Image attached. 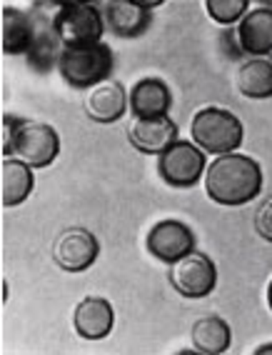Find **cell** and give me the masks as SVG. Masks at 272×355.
<instances>
[{"label": "cell", "mask_w": 272, "mask_h": 355, "mask_svg": "<svg viewBox=\"0 0 272 355\" xmlns=\"http://www.w3.org/2000/svg\"><path fill=\"white\" fill-rule=\"evenodd\" d=\"M205 191L217 205H245L262 191V168L242 153L217 155L205 175Z\"/></svg>", "instance_id": "1"}, {"label": "cell", "mask_w": 272, "mask_h": 355, "mask_svg": "<svg viewBox=\"0 0 272 355\" xmlns=\"http://www.w3.org/2000/svg\"><path fill=\"white\" fill-rule=\"evenodd\" d=\"M113 68L115 55L105 43L90 48H65L57 63V73L75 90H93L113 76Z\"/></svg>", "instance_id": "2"}, {"label": "cell", "mask_w": 272, "mask_h": 355, "mask_svg": "<svg viewBox=\"0 0 272 355\" xmlns=\"http://www.w3.org/2000/svg\"><path fill=\"white\" fill-rule=\"evenodd\" d=\"M190 135L200 150L212 155H228L242 146V123L235 113L212 105L195 113Z\"/></svg>", "instance_id": "3"}, {"label": "cell", "mask_w": 272, "mask_h": 355, "mask_svg": "<svg viewBox=\"0 0 272 355\" xmlns=\"http://www.w3.org/2000/svg\"><path fill=\"white\" fill-rule=\"evenodd\" d=\"M105 31L100 8L93 3H60L55 13V33L63 48L98 45Z\"/></svg>", "instance_id": "4"}, {"label": "cell", "mask_w": 272, "mask_h": 355, "mask_svg": "<svg viewBox=\"0 0 272 355\" xmlns=\"http://www.w3.org/2000/svg\"><path fill=\"white\" fill-rule=\"evenodd\" d=\"M60 3H35L33 6V23H35V40H33L30 53L26 55L28 68L45 76L53 68H57L60 55H63V43L55 33V13Z\"/></svg>", "instance_id": "5"}, {"label": "cell", "mask_w": 272, "mask_h": 355, "mask_svg": "<svg viewBox=\"0 0 272 355\" xmlns=\"http://www.w3.org/2000/svg\"><path fill=\"white\" fill-rule=\"evenodd\" d=\"M205 173V153L192 140H177L158 155V175L170 188H192Z\"/></svg>", "instance_id": "6"}, {"label": "cell", "mask_w": 272, "mask_h": 355, "mask_svg": "<svg viewBox=\"0 0 272 355\" xmlns=\"http://www.w3.org/2000/svg\"><path fill=\"white\" fill-rule=\"evenodd\" d=\"M170 283L183 298H208L217 286V268L205 253H188L170 268Z\"/></svg>", "instance_id": "7"}, {"label": "cell", "mask_w": 272, "mask_h": 355, "mask_svg": "<svg viewBox=\"0 0 272 355\" xmlns=\"http://www.w3.org/2000/svg\"><path fill=\"white\" fill-rule=\"evenodd\" d=\"M100 255V243H98L96 233H90L88 228L73 225L57 233L53 241V260L57 268H63L68 273H82L88 270Z\"/></svg>", "instance_id": "8"}, {"label": "cell", "mask_w": 272, "mask_h": 355, "mask_svg": "<svg viewBox=\"0 0 272 355\" xmlns=\"http://www.w3.org/2000/svg\"><path fill=\"white\" fill-rule=\"evenodd\" d=\"M163 3L155 0H145V3H138V0H113V3H102L100 13L105 20V28L113 33L115 38H125L133 40L145 35L147 28L152 26V10L160 8Z\"/></svg>", "instance_id": "9"}, {"label": "cell", "mask_w": 272, "mask_h": 355, "mask_svg": "<svg viewBox=\"0 0 272 355\" xmlns=\"http://www.w3.org/2000/svg\"><path fill=\"white\" fill-rule=\"evenodd\" d=\"M60 153V135L53 125L38 121H23L15 135L13 155L30 168H48Z\"/></svg>", "instance_id": "10"}, {"label": "cell", "mask_w": 272, "mask_h": 355, "mask_svg": "<svg viewBox=\"0 0 272 355\" xmlns=\"http://www.w3.org/2000/svg\"><path fill=\"white\" fill-rule=\"evenodd\" d=\"M195 233H192L190 225H185L183 220H172V218H167V220H160L155 223L150 228V233H147V250L152 253V258L163 260V263H167V266H172V263H177L180 258H185L188 253H192L195 250Z\"/></svg>", "instance_id": "11"}, {"label": "cell", "mask_w": 272, "mask_h": 355, "mask_svg": "<svg viewBox=\"0 0 272 355\" xmlns=\"http://www.w3.org/2000/svg\"><path fill=\"white\" fill-rule=\"evenodd\" d=\"M73 325L75 333L85 340H102L113 333L115 325V311L113 303L108 298H98V295H88L75 305L73 313Z\"/></svg>", "instance_id": "12"}, {"label": "cell", "mask_w": 272, "mask_h": 355, "mask_svg": "<svg viewBox=\"0 0 272 355\" xmlns=\"http://www.w3.org/2000/svg\"><path fill=\"white\" fill-rule=\"evenodd\" d=\"M130 143L135 150L145 153V155H160L170 146L177 143V125L172 123V118H135L133 125L127 128Z\"/></svg>", "instance_id": "13"}, {"label": "cell", "mask_w": 272, "mask_h": 355, "mask_svg": "<svg viewBox=\"0 0 272 355\" xmlns=\"http://www.w3.org/2000/svg\"><path fill=\"white\" fill-rule=\"evenodd\" d=\"M130 108L135 118H165L172 105V93L163 78H140L130 90Z\"/></svg>", "instance_id": "14"}, {"label": "cell", "mask_w": 272, "mask_h": 355, "mask_svg": "<svg viewBox=\"0 0 272 355\" xmlns=\"http://www.w3.org/2000/svg\"><path fill=\"white\" fill-rule=\"evenodd\" d=\"M85 113L93 123H118L127 110V96L118 80H105L90 90L85 98Z\"/></svg>", "instance_id": "15"}, {"label": "cell", "mask_w": 272, "mask_h": 355, "mask_svg": "<svg viewBox=\"0 0 272 355\" xmlns=\"http://www.w3.org/2000/svg\"><path fill=\"white\" fill-rule=\"evenodd\" d=\"M237 38L245 55H267L272 53V8H255L237 26Z\"/></svg>", "instance_id": "16"}, {"label": "cell", "mask_w": 272, "mask_h": 355, "mask_svg": "<svg viewBox=\"0 0 272 355\" xmlns=\"http://www.w3.org/2000/svg\"><path fill=\"white\" fill-rule=\"evenodd\" d=\"M33 188H35V175L30 165L20 158H6L0 163V200L6 208L28 200Z\"/></svg>", "instance_id": "17"}, {"label": "cell", "mask_w": 272, "mask_h": 355, "mask_svg": "<svg viewBox=\"0 0 272 355\" xmlns=\"http://www.w3.org/2000/svg\"><path fill=\"white\" fill-rule=\"evenodd\" d=\"M35 40V23L30 13L18 8H3V53L6 55H28Z\"/></svg>", "instance_id": "18"}, {"label": "cell", "mask_w": 272, "mask_h": 355, "mask_svg": "<svg viewBox=\"0 0 272 355\" xmlns=\"http://www.w3.org/2000/svg\"><path fill=\"white\" fill-rule=\"evenodd\" d=\"M237 90L245 98L253 101H265L272 98V60L267 58H250L237 68Z\"/></svg>", "instance_id": "19"}, {"label": "cell", "mask_w": 272, "mask_h": 355, "mask_svg": "<svg viewBox=\"0 0 272 355\" xmlns=\"http://www.w3.org/2000/svg\"><path fill=\"white\" fill-rule=\"evenodd\" d=\"M192 348L197 353L205 355H220L230 348V340H233V333H230V325L222 320L220 315H205L197 318L192 323Z\"/></svg>", "instance_id": "20"}, {"label": "cell", "mask_w": 272, "mask_h": 355, "mask_svg": "<svg viewBox=\"0 0 272 355\" xmlns=\"http://www.w3.org/2000/svg\"><path fill=\"white\" fill-rule=\"evenodd\" d=\"M210 18L220 26H233L235 20H242L247 13L250 3L247 0H208L205 3Z\"/></svg>", "instance_id": "21"}, {"label": "cell", "mask_w": 272, "mask_h": 355, "mask_svg": "<svg viewBox=\"0 0 272 355\" xmlns=\"http://www.w3.org/2000/svg\"><path fill=\"white\" fill-rule=\"evenodd\" d=\"M255 230L262 241L272 243V196L265 198L255 210Z\"/></svg>", "instance_id": "22"}, {"label": "cell", "mask_w": 272, "mask_h": 355, "mask_svg": "<svg viewBox=\"0 0 272 355\" xmlns=\"http://www.w3.org/2000/svg\"><path fill=\"white\" fill-rule=\"evenodd\" d=\"M26 118H18V115H3V155L10 158L13 155V146H15V135H18V128L23 125Z\"/></svg>", "instance_id": "23"}, {"label": "cell", "mask_w": 272, "mask_h": 355, "mask_svg": "<svg viewBox=\"0 0 272 355\" xmlns=\"http://www.w3.org/2000/svg\"><path fill=\"white\" fill-rule=\"evenodd\" d=\"M220 48L225 51V55L233 58V60L245 55L240 48V38H237V31H235V28H225V31L220 33Z\"/></svg>", "instance_id": "24"}, {"label": "cell", "mask_w": 272, "mask_h": 355, "mask_svg": "<svg viewBox=\"0 0 272 355\" xmlns=\"http://www.w3.org/2000/svg\"><path fill=\"white\" fill-rule=\"evenodd\" d=\"M255 353H257V355H265V353H272V343H270V345H260V348H257V350H255Z\"/></svg>", "instance_id": "25"}, {"label": "cell", "mask_w": 272, "mask_h": 355, "mask_svg": "<svg viewBox=\"0 0 272 355\" xmlns=\"http://www.w3.org/2000/svg\"><path fill=\"white\" fill-rule=\"evenodd\" d=\"M267 305H270V311H272V283L267 286Z\"/></svg>", "instance_id": "26"}]
</instances>
